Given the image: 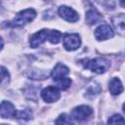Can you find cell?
Masks as SVG:
<instances>
[{
    "mask_svg": "<svg viewBox=\"0 0 125 125\" xmlns=\"http://www.w3.org/2000/svg\"><path fill=\"white\" fill-rule=\"evenodd\" d=\"M35 17H36V12L33 9H26L17 14L14 20L8 22V25L11 27H21L26 24L27 22H30L31 21H33Z\"/></svg>",
    "mask_w": 125,
    "mask_h": 125,
    "instance_id": "1",
    "label": "cell"
},
{
    "mask_svg": "<svg viewBox=\"0 0 125 125\" xmlns=\"http://www.w3.org/2000/svg\"><path fill=\"white\" fill-rule=\"evenodd\" d=\"M110 66V62L108 60L104 58H96L87 61L84 63V67L90 69L96 73H104Z\"/></svg>",
    "mask_w": 125,
    "mask_h": 125,
    "instance_id": "2",
    "label": "cell"
},
{
    "mask_svg": "<svg viewBox=\"0 0 125 125\" xmlns=\"http://www.w3.org/2000/svg\"><path fill=\"white\" fill-rule=\"evenodd\" d=\"M62 44H63V47L67 51H74V50L78 49L81 44L80 36L76 33L65 34L62 39Z\"/></svg>",
    "mask_w": 125,
    "mask_h": 125,
    "instance_id": "3",
    "label": "cell"
},
{
    "mask_svg": "<svg viewBox=\"0 0 125 125\" xmlns=\"http://www.w3.org/2000/svg\"><path fill=\"white\" fill-rule=\"evenodd\" d=\"M41 97L47 103H54L58 101L61 97L60 90L55 86L46 87L41 91Z\"/></svg>",
    "mask_w": 125,
    "mask_h": 125,
    "instance_id": "4",
    "label": "cell"
},
{
    "mask_svg": "<svg viewBox=\"0 0 125 125\" xmlns=\"http://www.w3.org/2000/svg\"><path fill=\"white\" fill-rule=\"evenodd\" d=\"M93 113V109L92 107L88 106V105H80L75 107L72 110V117L76 120V121H84L86 120L90 115H92Z\"/></svg>",
    "mask_w": 125,
    "mask_h": 125,
    "instance_id": "5",
    "label": "cell"
},
{
    "mask_svg": "<svg viewBox=\"0 0 125 125\" xmlns=\"http://www.w3.org/2000/svg\"><path fill=\"white\" fill-rule=\"evenodd\" d=\"M58 13L61 18H62L63 20H65L67 21H70V22H75L79 19L78 14L72 8H69L67 6H61L58 10Z\"/></svg>",
    "mask_w": 125,
    "mask_h": 125,
    "instance_id": "6",
    "label": "cell"
},
{
    "mask_svg": "<svg viewBox=\"0 0 125 125\" xmlns=\"http://www.w3.org/2000/svg\"><path fill=\"white\" fill-rule=\"evenodd\" d=\"M114 35L112 28L108 24H101L95 30V37L97 40H106Z\"/></svg>",
    "mask_w": 125,
    "mask_h": 125,
    "instance_id": "7",
    "label": "cell"
},
{
    "mask_svg": "<svg viewBox=\"0 0 125 125\" xmlns=\"http://www.w3.org/2000/svg\"><path fill=\"white\" fill-rule=\"evenodd\" d=\"M49 30L48 29H42L36 33H34L31 37H30V40H29V43H30V46L32 48H36L38 47L39 45H41L43 42H45V40L48 38L49 36Z\"/></svg>",
    "mask_w": 125,
    "mask_h": 125,
    "instance_id": "8",
    "label": "cell"
},
{
    "mask_svg": "<svg viewBox=\"0 0 125 125\" xmlns=\"http://www.w3.org/2000/svg\"><path fill=\"white\" fill-rule=\"evenodd\" d=\"M1 116L3 118H13L17 116L15 106L10 102L3 101L1 103Z\"/></svg>",
    "mask_w": 125,
    "mask_h": 125,
    "instance_id": "9",
    "label": "cell"
},
{
    "mask_svg": "<svg viewBox=\"0 0 125 125\" xmlns=\"http://www.w3.org/2000/svg\"><path fill=\"white\" fill-rule=\"evenodd\" d=\"M68 73H69V69L67 66H65L62 63H58L55 66V68L53 69L51 75H52L53 79L55 81H57V80H60L62 78H64V76H66Z\"/></svg>",
    "mask_w": 125,
    "mask_h": 125,
    "instance_id": "10",
    "label": "cell"
},
{
    "mask_svg": "<svg viewBox=\"0 0 125 125\" xmlns=\"http://www.w3.org/2000/svg\"><path fill=\"white\" fill-rule=\"evenodd\" d=\"M103 17L96 9H90L86 13V21L89 24H96L102 21Z\"/></svg>",
    "mask_w": 125,
    "mask_h": 125,
    "instance_id": "11",
    "label": "cell"
},
{
    "mask_svg": "<svg viewBox=\"0 0 125 125\" xmlns=\"http://www.w3.org/2000/svg\"><path fill=\"white\" fill-rule=\"evenodd\" d=\"M108 89L112 95H119L123 91V86L120 79L117 77L111 78V80L108 83Z\"/></svg>",
    "mask_w": 125,
    "mask_h": 125,
    "instance_id": "12",
    "label": "cell"
},
{
    "mask_svg": "<svg viewBox=\"0 0 125 125\" xmlns=\"http://www.w3.org/2000/svg\"><path fill=\"white\" fill-rule=\"evenodd\" d=\"M112 23L118 32L125 33V15H118L113 17Z\"/></svg>",
    "mask_w": 125,
    "mask_h": 125,
    "instance_id": "13",
    "label": "cell"
},
{
    "mask_svg": "<svg viewBox=\"0 0 125 125\" xmlns=\"http://www.w3.org/2000/svg\"><path fill=\"white\" fill-rule=\"evenodd\" d=\"M56 125H73V123H72L71 118H70L67 114L62 113V114H61V115L57 118V120H56Z\"/></svg>",
    "mask_w": 125,
    "mask_h": 125,
    "instance_id": "14",
    "label": "cell"
},
{
    "mask_svg": "<svg viewBox=\"0 0 125 125\" xmlns=\"http://www.w3.org/2000/svg\"><path fill=\"white\" fill-rule=\"evenodd\" d=\"M107 125H125V120L121 115L114 114L111 117H109Z\"/></svg>",
    "mask_w": 125,
    "mask_h": 125,
    "instance_id": "15",
    "label": "cell"
},
{
    "mask_svg": "<svg viewBox=\"0 0 125 125\" xmlns=\"http://www.w3.org/2000/svg\"><path fill=\"white\" fill-rule=\"evenodd\" d=\"M70 84H71V80L69 78H66V77L56 81V87L59 90H66L70 86Z\"/></svg>",
    "mask_w": 125,
    "mask_h": 125,
    "instance_id": "16",
    "label": "cell"
},
{
    "mask_svg": "<svg viewBox=\"0 0 125 125\" xmlns=\"http://www.w3.org/2000/svg\"><path fill=\"white\" fill-rule=\"evenodd\" d=\"M61 37H62V33L58 30H51L49 32V36H48V39L51 43L53 44H57L60 42L61 40Z\"/></svg>",
    "mask_w": 125,
    "mask_h": 125,
    "instance_id": "17",
    "label": "cell"
},
{
    "mask_svg": "<svg viewBox=\"0 0 125 125\" xmlns=\"http://www.w3.org/2000/svg\"><path fill=\"white\" fill-rule=\"evenodd\" d=\"M100 91H101V88H100V86H99L98 84L91 85V86L88 88V90L86 91V96H87L88 98H93L94 96L98 95V94L100 93Z\"/></svg>",
    "mask_w": 125,
    "mask_h": 125,
    "instance_id": "18",
    "label": "cell"
},
{
    "mask_svg": "<svg viewBox=\"0 0 125 125\" xmlns=\"http://www.w3.org/2000/svg\"><path fill=\"white\" fill-rule=\"evenodd\" d=\"M18 118L20 119H23V120H29L30 118H32V111L29 108H25L20 112L17 113Z\"/></svg>",
    "mask_w": 125,
    "mask_h": 125,
    "instance_id": "19",
    "label": "cell"
},
{
    "mask_svg": "<svg viewBox=\"0 0 125 125\" xmlns=\"http://www.w3.org/2000/svg\"><path fill=\"white\" fill-rule=\"evenodd\" d=\"M9 78H10V75L8 73V71L6 70V68L4 66L1 67V84L4 86L7 82H9Z\"/></svg>",
    "mask_w": 125,
    "mask_h": 125,
    "instance_id": "20",
    "label": "cell"
},
{
    "mask_svg": "<svg viewBox=\"0 0 125 125\" xmlns=\"http://www.w3.org/2000/svg\"><path fill=\"white\" fill-rule=\"evenodd\" d=\"M120 5L125 8V1H120Z\"/></svg>",
    "mask_w": 125,
    "mask_h": 125,
    "instance_id": "21",
    "label": "cell"
},
{
    "mask_svg": "<svg viewBox=\"0 0 125 125\" xmlns=\"http://www.w3.org/2000/svg\"><path fill=\"white\" fill-rule=\"evenodd\" d=\"M123 111H124V113H125V103L123 104Z\"/></svg>",
    "mask_w": 125,
    "mask_h": 125,
    "instance_id": "22",
    "label": "cell"
},
{
    "mask_svg": "<svg viewBox=\"0 0 125 125\" xmlns=\"http://www.w3.org/2000/svg\"><path fill=\"white\" fill-rule=\"evenodd\" d=\"M2 125H7V124H2Z\"/></svg>",
    "mask_w": 125,
    "mask_h": 125,
    "instance_id": "23",
    "label": "cell"
}]
</instances>
